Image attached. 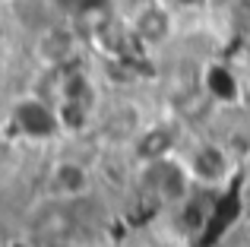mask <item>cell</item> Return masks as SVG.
<instances>
[{"instance_id": "1", "label": "cell", "mask_w": 250, "mask_h": 247, "mask_svg": "<svg viewBox=\"0 0 250 247\" xmlns=\"http://www.w3.org/2000/svg\"><path fill=\"white\" fill-rule=\"evenodd\" d=\"M6 143L25 155H48L67 146L70 136L63 127L61 108L32 86H19L6 99Z\"/></svg>"}, {"instance_id": "2", "label": "cell", "mask_w": 250, "mask_h": 247, "mask_svg": "<svg viewBox=\"0 0 250 247\" xmlns=\"http://www.w3.org/2000/svg\"><path fill=\"white\" fill-rule=\"evenodd\" d=\"M35 187L42 197L61 200V203H89L104 193L95 152L80 149V143H67L38 159Z\"/></svg>"}, {"instance_id": "3", "label": "cell", "mask_w": 250, "mask_h": 247, "mask_svg": "<svg viewBox=\"0 0 250 247\" xmlns=\"http://www.w3.org/2000/svg\"><path fill=\"white\" fill-rule=\"evenodd\" d=\"M181 155L193 174L196 187L219 193V197H228V190L238 184V178H244L247 168V155L241 152V146L219 127L190 133Z\"/></svg>"}, {"instance_id": "4", "label": "cell", "mask_w": 250, "mask_h": 247, "mask_svg": "<svg viewBox=\"0 0 250 247\" xmlns=\"http://www.w3.org/2000/svg\"><path fill=\"white\" fill-rule=\"evenodd\" d=\"M124 16H127L136 48L146 57H152L155 63L168 57L184 35V19L165 0H133L124 6Z\"/></svg>"}, {"instance_id": "5", "label": "cell", "mask_w": 250, "mask_h": 247, "mask_svg": "<svg viewBox=\"0 0 250 247\" xmlns=\"http://www.w3.org/2000/svg\"><path fill=\"white\" fill-rule=\"evenodd\" d=\"M25 57H29V67L61 70V67H73V63L85 61L89 44H85V35L73 19L57 16L44 29H38L32 38H25Z\"/></svg>"}, {"instance_id": "6", "label": "cell", "mask_w": 250, "mask_h": 247, "mask_svg": "<svg viewBox=\"0 0 250 247\" xmlns=\"http://www.w3.org/2000/svg\"><path fill=\"white\" fill-rule=\"evenodd\" d=\"M165 3L184 19V25L206 19V16H209V10H212V0H165Z\"/></svg>"}]
</instances>
